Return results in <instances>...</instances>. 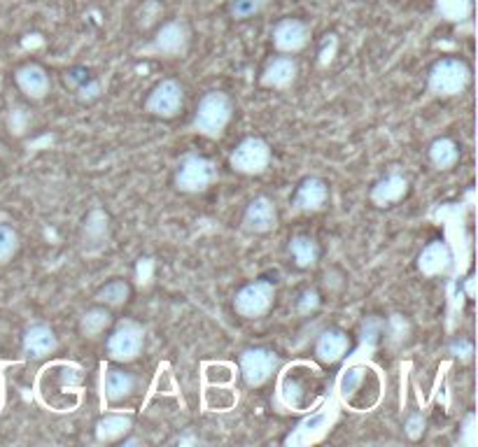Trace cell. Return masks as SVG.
<instances>
[{"instance_id": "obj_7", "label": "cell", "mask_w": 478, "mask_h": 447, "mask_svg": "<svg viewBox=\"0 0 478 447\" xmlns=\"http://www.w3.org/2000/svg\"><path fill=\"white\" fill-rule=\"evenodd\" d=\"M143 349V326L122 321L108 340V352L115 361H134Z\"/></svg>"}, {"instance_id": "obj_5", "label": "cell", "mask_w": 478, "mask_h": 447, "mask_svg": "<svg viewBox=\"0 0 478 447\" xmlns=\"http://www.w3.org/2000/svg\"><path fill=\"white\" fill-rule=\"evenodd\" d=\"M271 163V149L262 138H245L231 154V168L243 175H259Z\"/></svg>"}, {"instance_id": "obj_22", "label": "cell", "mask_w": 478, "mask_h": 447, "mask_svg": "<svg viewBox=\"0 0 478 447\" xmlns=\"http://www.w3.org/2000/svg\"><path fill=\"white\" fill-rule=\"evenodd\" d=\"M460 159V149L457 144L453 143L451 138H441L434 140L432 147H429V161L434 163V168H439V171H448L453 168Z\"/></svg>"}, {"instance_id": "obj_18", "label": "cell", "mask_w": 478, "mask_h": 447, "mask_svg": "<svg viewBox=\"0 0 478 447\" xmlns=\"http://www.w3.org/2000/svg\"><path fill=\"white\" fill-rule=\"evenodd\" d=\"M296 78V63L289 59V56H280V59H273L271 63L264 70L262 82L267 87H287V84L295 82Z\"/></svg>"}, {"instance_id": "obj_33", "label": "cell", "mask_w": 478, "mask_h": 447, "mask_svg": "<svg viewBox=\"0 0 478 447\" xmlns=\"http://www.w3.org/2000/svg\"><path fill=\"white\" fill-rule=\"evenodd\" d=\"M317 305H320V298H317V293L315 292H304V296H301V303H299L301 312H311V310H315Z\"/></svg>"}, {"instance_id": "obj_14", "label": "cell", "mask_w": 478, "mask_h": 447, "mask_svg": "<svg viewBox=\"0 0 478 447\" xmlns=\"http://www.w3.org/2000/svg\"><path fill=\"white\" fill-rule=\"evenodd\" d=\"M17 87L22 88L28 98H42L50 91V78L38 63H28V66L17 70Z\"/></svg>"}, {"instance_id": "obj_15", "label": "cell", "mask_w": 478, "mask_h": 447, "mask_svg": "<svg viewBox=\"0 0 478 447\" xmlns=\"http://www.w3.org/2000/svg\"><path fill=\"white\" fill-rule=\"evenodd\" d=\"M308 392H313V385L308 386L306 382L299 380L296 368H287L280 382V398L285 401L287 408H304L308 404Z\"/></svg>"}, {"instance_id": "obj_12", "label": "cell", "mask_w": 478, "mask_h": 447, "mask_svg": "<svg viewBox=\"0 0 478 447\" xmlns=\"http://www.w3.org/2000/svg\"><path fill=\"white\" fill-rule=\"evenodd\" d=\"M187 42H190L187 26L178 22H171L156 33L155 42H152V50L159 51V54H180V51H184Z\"/></svg>"}, {"instance_id": "obj_19", "label": "cell", "mask_w": 478, "mask_h": 447, "mask_svg": "<svg viewBox=\"0 0 478 447\" xmlns=\"http://www.w3.org/2000/svg\"><path fill=\"white\" fill-rule=\"evenodd\" d=\"M451 264V252L445 247L444 243H432L423 249L420 255V271L425 275H436V273L445 271Z\"/></svg>"}, {"instance_id": "obj_2", "label": "cell", "mask_w": 478, "mask_h": 447, "mask_svg": "<svg viewBox=\"0 0 478 447\" xmlns=\"http://www.w3.org/2000/svg\"><path fill=\"white\" fill-rule=\"evenodd\" d=\"M469 84V68L457 59H444L429 72V91L436 96H457Z\"/></svg>"}, {"instance_id": "obj_16", "label": "cell", "mask_w": 478, "mask_h": 447, "mask_svg": "<svg viewBox=\"0 0 478 447\" xmlns=\"http://www.w3.org/2000/svg\"><path fill=\"white\" fill-rule=\"evenodd\" d=\"M407 191H408L407 177L389 175L373 187L371 200L379 205V208H388V205H392V203H397V200L404 199Z\"/></svg>"}, {"instance_id": "obj_6", "label": "cell", "mask_w": 478, "mask_h": 447, "mask_svg": "<svg viewBox=\"0 0 478 447\" xmlns=\"http://www.w3.org/2000/svg\"><path fill=\"white\" fill-rule=\"evenodd\" d=\"M276 368H278V354L271 352V349H245L243 357H240V370H243L245 382L250 386H262Z\"/></svg>"}, {"instance_id": "obj_28", "label": "cell", "mask_w": 478, "mask_h": 447, "mask_svg": "<svg viewBox=\"0 0 478 447\" xmlns=\"http://www.w3.org/2000/svg\"><path fill=\"white\" fill-rule=\"evenodd\" d=\"M436 12L445 22H464L472 14V0H436Z\"/></svg>"}, {"instance_id": "obj_32", "label": "cell", "mask_w": 478, "mask_h": 447, "mask_svg": "<svg viewBox=\"0 0 478 447\" xmlns=\"http://www.w3.org/2000/svg\"><path fill=\"white\" fill-rule=\"evenodd\" d=\"M407 429H408V436H411V438L423 436V431H425V417H423V414H413L411 420H408Z\"/></svg>"}, {"instance_id": "obj_23", "label": "cell", "mask_w": 478, "mask_h": 447, "mask_svg": "<svg viewBox=\"0 0 478 447\" xmlns=\"http://www.w3.org/2000/svg\"><path fill=\"white\" fill-rule=\"evenodd\" d=\"M131 429V417H124V414H108L103 420L96 424V438L100 442H110L122 438L127 431Z\"/></svg>"}, {"instance_id": "obj_4", "label": "cell", "mask_w": 478, "mask_h": 447, "mask_svg": "<svg viewBox=\"0 0 478 447\" xmlns=\"http://www.w3.org/2000/svg\"><path fill=\"white\" fill-rule=\"evenodd\" d=\"M273 298H276V287H273L271 282H250V284H245L236 293L234 308L239 315L248 317V320H257V317L267 315L268 310H271Z\"/></svg>"}, {"instance_id": "obj_24", "label": "cell", "mask_w": 478, "mask_h": 447, "mask_svg": "<svg viewBox=\"0 0 478 447\" xmlns=\"http://www.w3.org/2000/svg\"><path fill=\"white\" fill-rule=\"evenodd\" d=\"M329 408V405H327ZM327 408H323L320 413L311 414L306 422H301L299 429H296L295 436H289L287 442H308L313 441V438H317L320 433H323L324 429H327V420H329V413Z\"/></svg>"}, {"instance_id": "obj_31", "label": "cell", "mask_w": 478, "mask_h": 447, "mask_svg": "<svg viewBox=\"0 0 478 447\" xmlns=\"http://www.w3.org/2000/svg\"><path fill=\"white\" fill-rule=\"evenodd\" d=\"M108 233V215H103L100 210L91 212V217L87 219V236L91 240H100Z\"/></svg>"}, {"instance_id": "obj_27", "label": "cell", "mask_w": 478, "mask_h": 447, "mask_svg": "<svg viewBox=\"0 0 478 447\" xmlns=\"http://www.w3.org/2000/svg\"><path fill=\"white\" fill-rule=\"evenodd\" d=\"M110 324V312L106 308H91L87 310L82 315V321H80V331L87 338L98 336L106 326Z\"/></svg>"}, {"instance_id": "obj_17", "label": "cell", "mask_w": 478, "mask_h": 447, "mask_svg": "<svg viewBox=\"0 0 478 447\" xmlns=\"http://www.w3.org/2000/svg\"><path fill=\"white\" fill-rule=\"evenodd\" d=\"M345 352H348V336L339 329H329L317 340L315 354L324 364H334V361L343 359Z\"/></svg>"}, {"instance_id": "obj_1", "label": "cell", "mask_w": 478, "mask_h": 447, "mask_svg": "<svg viewBox=\"0 0 478 447\" xmlns=\"http://www.w3.org/2000/svg\"><path fill=\"white\" fill-rule=\"evenodd\" d=\"M231 112H234L231 98H229L227 94H222V91H211V94H206L201 98L199 110H196V131L208 135V138L222 135L227 124L231 122Z\"/></svg>"}, {"instance_id": "obj_25", "label": "cell", "mask_w": 478, "mask_h": 447, "mask_svg": "<svg viewBox=\"0 0 478 447\" xmlns=\"http://www.w3.org/2000/svg\"><path fill=\"white\" fill-rule=\"evenodd\" d=\"M367 380H369V368H364V366H355V368L343 370V376H341L339 380V392L341 396H343L345 404H352L355 392Z\"/></svg>"}, {"instance_id": "obj_13", "label": "cell", "mask_w": 478, "mask_h": 447, "mask_svg": "<svg viewBox=\"0 0 478 447\" xmlns=\"http://www.w3.org/2000/svg\"><path fill=\"white\" fill-rule=\"evenodd\" d=\"M329 189L323 180H317V177H308L304 182L299 184L295 196V205L299 210H320L324 203H327Z\"/></svg>"}, {"instance_id": "obj_21", "label": "cell", "mask_w": 478, "mask_h": 447, "mask_svg": "<svg viewBox=\"0 0 478 447\" xmlns=\"http://www.w3.org/2000/svg\"><path fill=\"white\" fill-rule=\"evenodd\" d=\"M289 255H292V259L296 261L299 268H311V265H315L317 256H320V247H317V243L311 236H295L292 243H289Z\"/></svg>"}, {"instance_id": "obj_9", "label": "cell", "mask_w": 478, "mask_h": 447, "mask_svg": "<svg viewBox=\"0 0 478 447\" xmlns=\"http://www.w3.org/2000/svg\"><path fill=\"white\" fill-rule=\"evenodd\" d=\"M243 224L252 233H267L271 228H276V224H278V210H276L273 200L267 199V196H259V199L252 200L248 205V210H245Z\"/></svg>"}, {"instance_id": "obj_8", "label": "cell", "mask_w": 478, "mask_h": 447, "mask_svg": "<svg viewBox=\"0 0 478 447\" xmlns=\"http://www.w3.org/2000/svg\"><path fill=\"white\" fill-rule=\"evenodd\" d=\"M183 87L175 79H164V82H159L152 88L150 98H147V112H152L155 116L171 119V116H175L183 110Z\"/></svg>"}, {"instance_id": "obj_30", "label": "cell", "mask_w": 478, "mask_h": 447, "mask_svg": "<svg viewBox=\"0 0 478 447\" xmlns=\"http://www.w3.org/2000/svg\"><path fill=\"white\" fill-rule=\"evenodd\" d=\"M268 0H231V14L236 19H250L267 7Z\"/></svg>"}, {"instance_id": "obj_10", "label": "cell", "mask_w": 478, "mask_h": 447, "mask_svg": "<svg viewBox=\"0 0 478 447\" xmlns=\"http://www.w3.org/2000/svg\"><path fill=\"white\" fill-rule=\"evenodd\" d=\"M273 42L280 51H289V54L304 50L308 42V26L296 19H285L273 31Z\"/></svg>"}, {"instance_id": "obj_20", "label": "cell", "mask_w": 478, "mask_h": 447, "mask_svg": "<svg viewBox=\"0 0 478 447\" xmlns=\"http://www.w3.org/2000/svg\"><path fill=\"white\" fill-rule=\"evenodd\" d=\"M136 380L131 373L119 368H110L106 373V396L108 401H122L128 394L134 392Z\"/></svg>"}, {"instance_id": "obj_26", "label": "cell", "mask_w": 478, "mask_h": 447, "mask_svg": "<svg viewBox=\"0 0 478 447\" xmlns=\"http://www.w3.org/2000/svg\"><path fill=\"white\" fill-rule=\"evenodd\" d=\"M128 293H131V289H128V284L124 280H112L108 282L106 287H100L98 293H96V301L103 305H110V308H117V305H124L127 303Z\"/></svg>"}, {"instance_id": "obj_3", "label": "cell", "mask_w": 478, "mask_h": 447, "mask_svg": "<svg viewBox=\"0 0 478 447\" xmlns=\"http://www.w3.org/2000/svg\"><path fill=\"white\" fill-rule=\"evenodd\" d=\"M215 180H217V168L211 159H206V156H187V159L180 163L178 175H175L178 189L187 193L206 191Z\"/></svg>"}, {"instance_id": "obj_11", "label": "cell", "mask_w": 478, "mask_h": 447, "mask_svg": "<svg viewBox=\"0 0 478 447\" xmlns=\"http://www.w3.org/2000/svg\"><path fill=\"white\" fill-rule=\"evenodd\" d=\"M56 345H59V340H56L50 326H31L23 336V354L31 359H42V357L54 352Z\"/></svg>"}, {"instance_id": "obj_29", "label": "cell", "mask_w": 478, "mask_h": 447, "mask_svg": "<svg viewBox=\"0 0 478 447\" xmlns=\"http://www.w3.org/2000/svg\"><path fill=\"white\" fill-rule=\"evenodd\" d=\"M19 247V236L17 231L7 224H0V264L10 261L12 256L17 255Z\"/></svg>"}, {"instance_id": "obj_34", "label": "cell", "mask_w": 478, "mask_h": 447, "mask_svg": "<svg viewBox=\"0 0 478 447\" xmlns=\"http://www.w3.org/2000/svg\"><path fill=\"white\" fill-rule=\"evenodd\" d=\"M451 352L455 354V357H460V352H464V357H469V354H472V342H467V340L453 342Z\"/></svg>"}]
</instances>
